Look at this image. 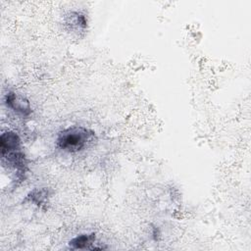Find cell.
I'll use <instances>...</instances> for the list:
<instances>
[{"label":"cell","mask_w":251,"mask_h":251,"mask_svg":"<svg viewBox=\"0 0 251 251\" xmlns=\"http://www.w3.org/2000/svg\"><path fill=\"white\" fill-rule=\"evenodd\" d=\"M95 132L82 126H73L61 130L56 138L57 147L67 153L84 150L95 139Z\"/></svg>","instance_id":"1"},{"label":"cell","mask_w":251,"mask_h":251,"mask_svg":"<svg viewBox=\"0 0 251 251\" xmlns=\"http://www.w3.org/2000/svg\"><path fill=\"white\" fill-rule=\"evenodd\" d=\"M21 148V138L17 132L7 130L1 134L0 149L1 154Z\"/></svg>","instance_id":"3"},{"label":"cell","mask_w":251,"mask_h":251,"mask_svg":"<svg viewBox=\"0 0 251 251\" xmlns=\"http://www.w3.org/2000/svg\"><path fill=\"white\" fill-rule=\"evenodd\" d=\"M4 102L7 108L14 111L22 117H27L31 114V107L29 101L23 95L17 94L15 91H8L5 94Z\"/></svg>","instance_id":"2"},{"label":"cell","mask_w":251,"mask_h":251,"mask_svg":"<svg viewBox=\"0 0 251 251\" xmlns=\"http://www.w3.org/2000/svg\"><path fill=\"white\" fill-rule=\"evenodd\" d=\"M48 192L46 189H34L29 192L26 199L37 206H41L47 200Z\"/></svg>","instance_id":"5"},{"label":"cell","mask_w":251,"mask_h":251,"mask_svg":"<svg viewBox=\"0 0 251 251\" xmlns=\"http://www.w3.org/2000/svg\"><path fill=\"white\" fill-rule=\"evenodd\" d=\"M95 241V233H81L76 235L69 241L70 248L73 250L86 249L90 248L89 245L93 244Z\"/></svg>","instance_id":"4"}]
</instances>
